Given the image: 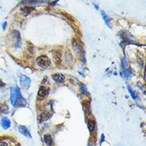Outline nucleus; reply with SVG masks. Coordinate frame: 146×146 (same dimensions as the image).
<instances>
[{"mask_svg":"<svg viewBox=\"0 0 146 146\" xmlns=\"http://www.w3.org/2000/svg\"><path fill=\"white\" fill-rule=\"evenodd\" d=\"M73 46H74V49L77 50V52L78 54H83V50H82V48L81 47V46L79 45V43H78L75 39H74V40H73Z\"/></svg>","mask_w":146,"mask_h":146,"instance_id":"obj_9","label":"nucleus"},{"mask_svg":"<svg viewBox=\"0 0 146 146\" xmlns=\"http://www.w3.org/2000/svg\"><path fill=\"white\" fill-rule=\"evenodd\" d=\"M128 90H129V93H130V94H131L132 97H133V99H136V98H137V95H136V93H134V91L132 90L131 88H130V86H128Z\"/></svg>","mask_w":146,"mask_h":146,"instance_id":"obj_13","label":"nucleus"},{"mask_svg":"<svg viewBox=\"0 0 146 146\" xmlns=\"http://www.w3.org/2000/svg\"><path fill=\"white\" fill-rule=\"evenodd\" d=\"M101 15H102V18H103L104 21H105L106 24L108 27H110V18L108 17V15L104 11H101Z\"/></svg>","mask_w":146,"mask_h":146,"instance_id":"obj_12","label":"nucleus"},{"mask_svg":"<svg viewBox=\"0 0 146 146\" xmlns=\"http://www.w3.org/2000/svg\"><path fill=\"white\" fill-rule=\"evenodd\" d=\"M1 126L4 129H8L11 126V122L7 117H3L1 120Z\"/></svg>","mask_w":146,"mask_h":146,"instance_id":"obj_7","label":"nucleus"},{"mask_svg":"<svg viewBox=\"0 0 146 146\" xmlns=\"http://www.w3.org/2000/svg\"><path fill=\"white\" fill-rule=\"evenodd\" d=\"M20 83H21V86H22V87L23 89H25V90H27V89H28L30 87V77L21 74L20 75Z\"/></svg>","mask_w":146,"mask_h":146,"instance_id":"obj_3","label":"nucleus"},{"mask_svg":"<svg viewBox=\"0 0 146 146\" xmlns=\"http://www.w3.org/2000/svg\"><path fill=\"white\" fill-rule=\"evenodd\" d=\"M44 141L45 143L49 145V146H52L53 145V139H52V137L50 134H46L44 136Z\"/></svg>","mask_w":146,"mask_h":146,"instance_id":"obj_10","label":"nucleus"},{"mask_svg":"<svg viewBox=\"0 0 146 146\" xmlns=\"http://www.w3.org/2000/svg\"><path fill=\"white\" fill-rule=\"evenodd\" d=\"M88 146H93V144L90 141H90H89V144H88Z\"/></svg>","mask_w":146,"mask_h":146,"instance_id":"obj_15","label":"nucleus"},{"mask_svg":"<svg viewBox=\"0 0 146 146\" xmlns=\"http://www.w3.org/2000/svg\"><path fill=\"white\" fill-rule=\"evenodd\" d=\"M18 131L21 134H23V136H25L27 138H31V134L29 132L28 129L24 126H18Z\"/></svg>","mask_w":146,"mask_h":146,"instance_id":"obj_5","label":"nucleus"},{"mask_svg":"<svg viewBox=\"0 0 146 146\" xmlns=\"http://www.w3.org/2000/svg\"><path fill=\"white\" fill-rule=\"evenodd\" d=\"M10 101L14 107H25L27 106V101L23 97L19 89L17 86H13L10 93Z\"/></svg>","mask_w":146,"mask_h":146,"instance_id":"obj_1","label":"nucleus"},{"mask_svg":"<svg viewBox=\"0 0 146 146\" xmlns=\"http://www.w3.org/2000/svg\"><path fill=\"white\" fill-rule=\"evenodd\" d=\"M52 78L54 81L59 83H62L66 81V77L62 74H54L52 75Z\"/></svg>","mask_w":146,"mask_h":146,"instance_id":"obj_6","label":"nucleus"},{"mask_svg":"<svg viewBox=\"0 0 146 146\" xmlns=\"http://www.w3.org/2000/svg\"><path fill=\"white\" fill-rule=\"evenodd\" d=\"M52 116V114L49 112H44L43 113L40 115V117H39V121L40 122H43V121H45L46 120H48L50 117Z\"/></svg>","mask_w":146,"mask_h":146,"instance_id":"obj_8","label":"nucleus"},{"mask_svg":"<svg viewBox=\"0 0 146 146\" xmlns=\"http://www.w3.org/2000/svg\"><path fill=\"white\" fill-rule=\"evenodd\" d=\"M6 27H7V23L5 22V23H4V25H3V29L6 28Z\"/></svg>","mask_w":146,"mask_h":146,"instance_id":"obj_16","label":"nucleus"},{"mask_svg":"<svg viewBox=\"0 0 146 146\" xmlns=\"http://www.w3.org/2000/svg\"><path fill=\"white\" fill-rule=\"evenodd\" d=\"M103 140H104V135L102 134V135H101V142L103 141Z\"/></svg>","mask_w":146,"mask_h":146,"instance_id":"obj_17","label":"nucleus"},{"mask_svg":"<svg viewBox=\"0 0 146 146\" xmlns=\"http://www.w3.org/2000/svg\"><path fill=\"white\" fill-rule=\"evenodd\" d=\"M36 61H37L38 65L40 67H41V68H47V67L50 66V63H51L50 59L45 55H41L38 57Z\"/></svg>","mask_w":146,"mask_h":146,"instance_id":"obj_2","label":"nucleus"},{"mask_svg":"<svg viewBox=\"0 0 146 146\" xmlns=\"http://www.w3.org/2000/svg\"><path fill=\"white\" fill-rule=\"evenodd\" d=\"M87 126H88L89 130H90V132L92 133L93 131V129H94V128H95L94 121H93V120H88V121H87Z\"/></svg>","mask_w":146,"mask_h":146,"instance_id":"obj_11","label":"nucleus"},{"mask_svg":"<svg viewBox=\"0 0 146 146\" xmlns=\"http://www.w3.org/2000/svg\"><path fill=\"white\" fill-rule=\"evenodd\" d=\"M49 90L45 86H41L38 92V97L39 98H44L48 95Z\"/></svg>","mask_w":146,"mask_h":146,"instance_id":"obj_4","label":"nucleus"},{"mask_svg":"<svg viewBox=\"0 0 146 146\" xmlns=\"http://www.w3.org/2000/svg\"><path fill=\"white\" fill-rule=\"evenodd\" d=\"M0 146H8L6 141H0Z\"/></svg>","mask_w":146,"mask_h":146,"instance_id":"obj_14","label":"nucleus"}]
</instances>
